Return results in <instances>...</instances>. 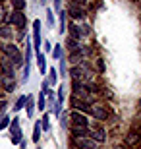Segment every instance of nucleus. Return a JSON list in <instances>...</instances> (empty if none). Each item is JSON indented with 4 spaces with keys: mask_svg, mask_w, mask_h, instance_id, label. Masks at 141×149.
Wrapping results in <instances>:
<instances>
[{
    "mask_svg": "<svg viewBox=\"0 0 141 149\" xmlns=\"http://www.w3.org/2000/svg\"><path fill=\"white\" fill-rule=\"evenodd\" d=\"M72 77H74L76 83H87L93 77V72L89 70V68H85V66H76L74 70H72Z\"/></svg>",
    "mask_w": 141,
    "mask_h": 149,
    "instance_id": "nucleus-1",
    "label": "nucleus"
},
{
    "mask_svg": "<svg viewBox=\"0 0 141 149\" xmlns=\"http://www.w3.org/2000/svg\"><path fill=\"white\" fill-rule=\"evenodd\" d=\"M4 54H6V58H8L14 66H19V64H22V54H19L17 47H14V45H6L4 47Z\"/></svg>",
    "mask_w": 141,
    "mask_h": 149,
    "instance_id": "nucleus-2",
    "label": "nucleus"
},
{
    "mask_svg": "<svg viewBox=\"0 0 141 149\" xmlns=\"http://www.w3.org/2000/svg\"><path fill=\"white\" fill-rule=\"evenodd\" d=\"M74 143H76L77 149H95L97 147V141H93L87 136H74Z\"/></svg>",
    "mask_w": 141,
    "mask_h": 149,
    "instance_id": "nucleus-3",
    "label": "nucleus"
},
{
    "mask_svg": "<svg viewBox=\"0 0 141 149\" xmlns=\"http://www.w3.org/2000/svg\"><path fill=\"white\" fill-rule=\"evenodd\" d=\"M89 112H91L95 118H99V120H106V118H108V111L104 109L103 103H93V105L89 107Z\"/></svg>",
    "mask_w": 141,
    "mask_h": 149,
    "instance_id": "nucleus-4",
    "label": "nucleus"
},
{
    "mask_svg": "<svg viewBox=\"0 0 141 149\" xmlns=\"http://www.w3.org/2000/svg\"><path fill=\"white\" fill-rule=\"evenodd\" d=\"M70 120H72V126H81V128H87V126H89V120H87V116H83L79 111H72Z\"/></svg>",
    "mask_w": 141,
    "mask_h": 149,
    "instance_id": "nucleus-5",
    "label": "nucleus"
},
{
    "mask_svg": "<svg viewBox=\"0 0 141 149\" xmlns=\"http://www.w3.org/2000/svg\"><path fill=\"white\" fill-rule=\"evenodd\" d=\"M10 23H14L16 27H19V29H23L25 27V16H23V12H12L10 14Z\"/></svg>",
    "mask_w": 141,
    "mask_h": 149,
    "instance_id": "nucleus-6",
    "label": "nucleus"
},
{
    "mask_svg": "<svg viewBox=\"0 0 141 149\" xmlns=\"http://www.w3.org/2000/svg\"><path fill=\"white\" fill-rule=\"evenodd\" d=\"M10 132H12V143H19L22 141V130H19V120L17 118H14V122L10 126Z\"/></svg>",
    "mask_w": 141,
    "mask_h": 149,
    "instance_id": "nucleus-7",
    "label": "nucleus"
},
{
    "mask_svg": "<svg viewBox=\"0 0 141 149\" xmlns=\"http://www.w3.org/2000/svg\"><path fill=\"white\" fill-rule=\"evenodd\" d=\"M93 141H97V143H104L106 141V132H104L103 128H91V132H89Z\"/></svg>",
    "mask_w": 141,
    "mask_h": 149,
    "instance_id": "nucleus-8",
    "label": "nucleus"
},
{
    "mask_svg": "<svg viewBox=\"0 0 141 149\" xmlns=\"http://www.w3.org/2000/svg\"><path fill=\"white\" fill-rule=\"evenodd\" d=\"M33 37H35V49L39 52V47H41V19L33 22Z\"/></svg>",
    "mask_w": 141,
    "mask_h": 149,
    "instance_id": "nucleus-9",
    "label": "nucleus"
},
{
    "mask_svg": "<svg viewBox=\"0 0 141 149\" xmlns=\"http://www.w3.org/2000/svg\"><path fill=\"white\" fill-rule=\"evenodd\" d=\"M68 14H70V16L74 17V19H83V17H85V12H83V10H79V8H77L76 4H72V6H70Z\"/></svg>",
    "mask_w": 141,
    "mask_h": 149,
    "instance_id": "nucleus-10",
    "label": "nucleus"
},
{
    "mask_svg": "<svg viewBox=\"0 0 141 149\" xmlns=\"http://www.w3.org/2000/svg\"><path fill=\"white\" fill-rule=\"evenodd\" d=\"M37 64H39V72L41 74H44L49 68H47V60H44V56H43V52H37Z\"/></svg>",
    "mask_w": 141,
    "mask_h": 149,
    "instance_id": "nucleus-11",
    "label": "nucleus"
},
{
    "mask_svg": "<svg viewBox=\"0 0 141 149\" xmlns=\"http://www.w3.org/2000/svg\"><path fill=\"white\" fill-rule=\"evenodd\" d=\"M0 37L2 39H12L14 35H12V27H8V25H0Z\"/></svg>",
    "mask_w": 141,
    "mask_h": 149,
    "instance_id": "nucleus-12",
    "label": "nucleus"
},
{
    "mask_svg": "<svg viewBox=\"0 0 141 149\" xmlns=\"http://www.w3.org/2000/svg\"><path fill=\"white\" fill-rule=\"evenodd\" d=\"M72 134L74 136H89V130L81 126H72Z\"/></svg>",
    "mask_w": 141,
    "mask_h": 149,
    "instance_id": "nucleus-13",
    "label": "nucleus"
},
{
    "mask_svg": "<svg viewBox=\"0 0 141 149\" xmlns=\"http://www.w3.org/2000/svg\"><path fill=\"white\" fill-rule=\"evenodd\" d=\"M4 89H6V91H14V89H16L14 77H4Z\"/></svg>",
    "mask_w": 141,
    "mask_h": 149,
    "instance_id": "nucleus-14",
    "label": "nucleus"
},
{
    "mask_svg": "<svg viewBox=\"0 0 141 149\" xmlns=\"http://www.w3.org/2000/svg\"><path fill=\"white\" fill-rule=\"evenodd\" d=\"M27 105V97H19V99L16 101V105H14V111H19V109H23V107Z\"/></svg>",
    "mask_w": 141,
    "mask_h": 149,
    "instance_id": "nucleus-15",
    "label": "nucleus"
},
{
    "mask_svg": "<svg viewBox=\"0 0 141 149\" xmlns=\"http://www.w3.org/2000/svg\"><path fill=\"white\" fill-rule=\"evenodd\" d=\"M41 128H43V124L37 122V124H35V132H33V141H35V143H37L39 138H41Z\"/></svg>",
    "mask_w": 141,
    "mask_h": 149,
    "instance_id": "nucleus-16",
    "label": "nucleus"
},
{
    "mask_svg": "<svg viewBox=\"0 0 141 149\" xmlns=\"http://www.w3.org/2000/svg\"><path fill=\"white\" fill-rule=\"evenodd\" d=\"M12 6H14L16 12H22L25 8V0H12Z\"/></svg>",
    "mask_w": 141,
    "mask_h": 149,
    "instance_id": "nucleus-17",
    "label": "nucleus"
},
{
    "mask_svg": "<svg viewBox=\"0 0 141 149\" xmlns=\"http://www.w3.org/2000/svg\"><path fill=\"white\" fill-rule=\"evenodd\" d=\"M41 124H43V130H44V132H49V130H50V122H49V114H43V120H41Z\"/></svg>",
    "mask_w": 141,
    "mask_h": 149,
    "instance_id": "nucleus-18",
    "label": "nucleus"
},
{
    "mask_svg": "<svg viewBox=\"0 0 141 149\" xmlns=\"http://www.w3.org/2000/svg\"><path fill=\"white\" fill-rule=\"evenodd\" d=\"M137 134L135 132H130V136H128V145H133V143H137Z\"/></svg>",
    "mask_w": 141,
    "mask_h": 149,
    "instance_id": "nucleus-19",
    "label": "nucleus"
},
{
    "mask_svg": "<svg viewBox=\"0 0 141 149\" xmlns=\"http://www.w3.org/2000/svg\"><path fill=\"white\" fill-rule=\"evenodd\" d=\"M66 29V12H60V31L64 33Z\"/></svg>",
    "mask_w": 141,
    "mask_h": 149,
    "instance_id": "nucleus-20",
    "label": "nucleus"
},
{
    "mask_svg": "<svg viewBox=\"0 0 141 149\" xmlns=\"http://www.w3.org/2000/svg\"><path fill=\"white\" fill-rule=\"evenodd\" d=\"M33 114V97L31 95H27V116Z\"/></svg>",
    "mask_w": 141,
    "mask_h": 149,
    "instance_id": "nucleus-21",
    "label": "nucleus"
},
{
    "mask_svg": "<svg viewBox=\"0 0 141 149\" xmlns=\"http://www.w3.org/2000/svg\"><path fill=\"white\" fill-rule=\"evenodd\" d=\"M44 95H47V93H43V91L39 93V109H41V111H43L44 105H47V101H44Z\"/></svg>",
    "mask_w": 141,
    "mask_h": 149,
    "instance_id": "nucleus-22",
    "label": "nucleus"
},
{
    "mask_svg": "<svg viewBox=\"0 0 141 149\" xmlns=\"http://www.w3.org/2000/svg\"><path fill=\"white\" fill-rule=\"evenodd\" d=\"M49 77H50V81H49V83H52V85H54V83H56V77H58V76H56V70H54V68H50Z\"/></svg>",
    "mask_w": 141,
    "mask_h": 149,
    "instance_id": "nucleus-23",
    "label": "nucleus"
},
{
    "mask_svg": "<svg viewBox=\"0 0 141 149\" xmlns=\"http://www.w3.org/2000/svg\"><path fill=\"white\" fill-rule=\"evenodd\" d=\"M52 56H54L56 60L62 56V49H60V45H56V47H54V50H52Z\"/></svg>",
    "mask_w": 141,
    "mask_h": 149,
    "instance_id": "nucleus-24",
    "label": "nucleus"
},
{
    "mask_svg": "<svg viewBox=\"0 0 141 149\" xmlns=\"http://www.w3.org/2000/svg\"><path fill=\"white\" fill-rule=\"evenodd\" d=\"M47 22H49V25L50 27H52V25H54V16H52V12H47Z\"/></svg>",
    "mask_w": 141,
    "mask_h": 149,
    "instance_id": "nucleus-25",
    "label": "nucleus"
},
{
    "mask_svg": "<svg viewBox=\"0 0 141 149\" xmlns=\"http://www.w3.org/2000/svg\"><path fill=\"white\" fill-rule=\"evenodd\" d=\"M8 124H10V118H8V116H4V118L0 120V130H4V128L8 126Z\"/></svg>",
    "mask_w": 141,
    "mask_h": 149,
    "instance_id": "nucleus-26",
    "label": "nucleus"
},
{
    "mask_svg": "<svg viewBox=\"0 0 141 149\" xmlns=\"http://www.w3.org/2000/svg\"><path fill=\"white\" fill-rule=\"evenodd\" d=\"M6 22V12H4V8L0 6V23H4Z\"/></svg>",
    "mask_w": 141,
    "mask_h": 149,
    "instance_id": "nucleus-27",
    "label": "nucleus"
},
{
    "mask_svg": "<svg viewBox=\"0 0 141 149\" xmlns=\"http://www.w3.org/2000/svg\"><path fill=\"white\" fill-rule=\"evenodd\" d=\"M72 4H76V6H83V8H85L87 0H72Z\"/></svg>",
    "mask_w": 141,
    "mask_h": 149,
    "instance_id": "nucleus-28",
    "label": "nucleus"
},
{
    "mask_svg": "<svg viewBox=\"0 0 141 149\" xmlns=\"http://www.w3.org/2000/svg\"><path fill=\"white\" fill-rule=\"evenodd\" d=\"M4 109H6V101H0V112L4 111Z\"/></svg>",
    "mask_w": 141,
    "mask_h": 149,
    "instance_id": "nucleus-29",
    "label": "nucleus"
},
{
    "mask_svg": "<svg viewBox=\"0 0 141 149\" xmlns=\"http://www.w3.org/2000/svg\"><path fill=\"white\" fill-rule=\"evenodd\" d=\"M114 149H124V145H118V147H114Z\"/></svg>",
    "mask_w": 141,
    "mask_h": 149,
    "instance_id": "nucleus-30",
    "label": "nucleus"
},
{
    "mask_svg": "<svg viewBox=\"0 0 141 149\" xmlns=\"http://www.w3.org/2000/svg\"><path fill=\"white\" fill-rule=\"evenodd\" d=\"M0 2H6V0H0Z\"/></svg>",
    "mask_w": 141,
    "mask_h": 149,
    "instance_id": "nucleus-31",
    "label": "nucleus"
},
{
    "mask_svg": "<svg viewBox=\"0 0 141 149\" xmlns=\"http://www.w3.org/2000/svg\"><path fill=\"white\" fill-rule=\"evenodd\" d=\"M43 2H44V0H43Z\"/></svg>",
    "mask_w": 141,
    "mask_h": 149,
    "instance_id": "nucleus-32",
    "label": "nucleus"
}]
</instances>
